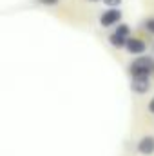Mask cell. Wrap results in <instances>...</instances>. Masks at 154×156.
<instances>
[{
  "label": "cell",
  "instance_id": "cell-1",
  "mask_svg": "<svg viewBox=\"0 0 154 156\" xmlns=\"http://www.w3.org/2000/svg\"><path fill=\"white\" fill-rule=\"evenodd\" d=\"M132 76H151L154 75V58L151 56H138L131 67H129Z\"/></svg>",
  "mask_w": 154,
  "mask_h": 156
},
{
  "label": "cell",
  "instance_id": "cell-2",
  "mask_svg": "<svg viewBox=\"0 0 154 156\" xmlns=\"http://www.w3.org/2000/svg\"><path fill=\"white\" fill-rule=\"evenodd\" d=\"M129 33H131L129 26L120 24V26L116 27V31L114 33H111V37H109L111 45H114V47H125L127 42H129Z\"/></svg>",
  "mask_w": 154,
  "mask_h": 156
},
{
  "label": "cell",
  "instance_id": "cell-3",
  "mask_svg": "<svg viewBox=\"0 0 154 156\" xmlns=\"http://www.w3.org/2000/svg\"><path fill=\"white\" fill-rule=\"evenodd\" d=\"M121 20V11L118 7H109L107 11H103L100 15V24L103 27H111V26H116L118 22Z\"/></svg>",
  "mask_w": 154,
  "mask_h": 156
},
{
  "label": "cell",
  "instance_id": "cell-4",
  "mask_svg": "<svg viewBox=\"0 0 154 156\" xmlns=\"http://www.w3.org/2000/svg\"><path fill=\"white\" fill-rule=\"evenodd\" d=\"M151 87V82H149V76H132V82H131V89L134 93H147Z\"/></svg>",
  "mask_w": 154,
  "mask_h": 156
},
{
  "label": "cell",
  "instance_id": "cell-5",
  "mask_svg": "<svg viewBox=\"0 0 154 156\" xmlns=\"http://www.w3.org/2000/svg\"><path fill=\"white\" fill-rule=\"evenodd\" d=\"M125 49H127L129 53H132V55H142V53L145 51V42L140 40V38H129Z\"/></svg>",
  "mask_w": 154,
  "mask_h": 156
},
{
  "label": "cell",
  "instance_id": "cell-6",
  "mask_svg": "<svg viewBox=\"0 0 154 156\" xmlns=\"http://www.w3.org/2000/svg\"><path fill=\"white\" fill-rule=\"evenodd\" d=\"M138 151L142 154H152L154 153V138L152 136H143L138 144Z\"/></svg>",
  "mask_w": 154,
  "mask_h": 156
},
{
  "label": "cell",
  "instance_id": "cell-7",
  "mask_svg": "<svg viewBox=\"0 0 154 156\" xmlns=\"http://www.w3.org/2000/svg\"><path fill=\"white\" fill-rule=\"evenodd\" d=\"M143 26H145V29H147L151 35H154V18H147Z\"/></svg>",
  "mask_w": 154,
  "mask_h": 156
},
{
  "label": "cell",
  "instance_id": "cell-8",
  "mask_svg": "<svg viewBox=\"0 0 154 156\" xmlns=\"http://www.w3.org/2000/svg\"><path fill=\"white\" fill-rule=\"evenodd\" d=\"M121 2L123 0H103V4L109 7H118V5H121Z\"/></svg>",
  "mask_w": 154,
  "mask_h": 156
},
{
  "label": "cell",
  "instance_id": "cell-9",
  "mask_svg": "<svg viewBox=\"0 0 154 156\" xmlns=\"http://www.w3.org/2000/svg\"><path fill=\"white\" fill-rule=\"evenodd\" d=\"M38 4H42V5H54V4H58L60 0H37Z\"/></svg>",
  "mask_w": 154,
  "mask_h": 156
},
{
  "label": "cell",
  "instance_id": "cell-10",
  "mask_svg": "<svg viewBox=\"0 0 154 156\" xmlns=\"http://www.w3.org/2000/svg\"><path fill=\"white\" fill-rule=\"evenodd\" d=\"M149 111H151V113L154 115V98L151 100V102H149Z\"/></svg>",
  "mask_w": 154,
  "mask_h": 156
},
{
  "label": "cell",
  "instance_id": "cell-11",
  "mask_svg": "<svg viewBox=\"0 0 154 156\" xmlns=\"http://www.w3.org/2000/svg\"><path fill=\"white\" fill-rule=\"evenodd\" d=\"M89 2H100V0H89Z\"/></svg>",
  "mask_w": 154,
  "mask_h": 156
}]
</instances>
